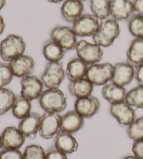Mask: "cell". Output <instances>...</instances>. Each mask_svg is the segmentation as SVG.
<instances>
[{
  "instance_id": "obj_1",
  "label": "cell",
  "mask_w": 143,
  "mask_h": 159,
  "mask_svg": "<svg viewBox=\"0 0 143 159\" xmlns=\"http://www.w3.org/2000/svg\"><path fill=\"white\" fill-rule=\"evenodd\" d=\"M119 34L120 27L118 21L113 18H108L100 22L92 39L94 43L101 48H108L114 43Z\"/></svg>"
},
{
  "instance_id": "obj_2",
  "label": "cell",
  "mask_w": 143,
  "mask_h": 159,
  "mask_svg": "<svg viewBox=\"0 0 143 159\" xmlns=\"http://www.w3.org/2000/svg\"><path fill=\"white\" fill-rule=\"evenodd\" d=\"M39 100L40 106L45 112L59 113L67 106V96L59 88L44 90Z\"/></svg>"
},
{
  "instance_id": "obj_3",
  "label": "cell",
  "mask_w": 143,
  "mask_h": 159,
  "mask_svg": "<svg viewBox=\"0 0 143 159\" xmlns=\"http://www.w3.org/2000/svg\"><path fill=\"white\" fill-rule=\"evenodd\" d=\"M26 46L22 36L9 34L0 43V57L4 61L9 62L17 57L24 55Z\"/></svg>"
},
{
  "instance_id": "obj_4",
  "label": "cell",
  "mask_w": 143,
  "mask_h": 159,
  "mask_svg": "<svg viewBox=\"0 0 143 159\" xmlns=\"http://www.w3.org/2000/svg\"><path fill=\"white\" fill-rule=\"evenodd\" d=\"M114 65L105 63H96L89 66L86 78L94 85L104 86L111 81L113 74Z\"/></svg>"
},
{
  "instance_id": "obj_5",
  "label": "cell",
  "mask_w": 143,
  "mask_h": 159,
  "mask_svg": "<svg viewBox=\"0 0 143 159\" xmlns=\"http://www.w3.org/2000/svg\"><path fill=\"white\" fill-rule=\"evenodd\" d=\"M75 50L77 56L88 65L99 63L104 56V51L101 46L84 39L78 41Z\"/></svg>"
},
{
  "instance_id": "obj_6",
  "label": "cell",
  "mask_w": 143,
  "mask_h": 159,
  "mask_svg": "<svg viewBox=\"0 0 143 159\" xmlns=\"http://www.w3.org/2000/svg\"><path fill=\"white\" fill-rule=\"evenodd\" d=\"M65 70L61 62H48L41 80L47 89H57L65 78Z\"/></svg>"
},
{
  "instance_id": "obj_7",
  "label": "cell",
  "mask_w": 143,
  "mask_h": 159,
  "mask_svg": "<svg viewBox=\"0 0 143 159\" xmlns=\"http://www.w3.org/2000/svg\"><path fill=\"white\" fill-rule=\"evenodd\" d=\"M61 119L58 112H45L41 115L39 135L45 140L53 138L61 130Z\"/></svg>"
},
{
  "instance_id": "obj_8",
  "label": "cell",
  "mask_w": 143,
  "mask_h": 159,
  "mask_svg": "<svg viewBox=\"0 0 143 159\" xmlns=\"http://www.w3.org/2000/svg\"><path fill=\"white\" fill-rule=\"evenodd\" d=\"M50 39L58 43L64 50H71L76 48L78 43L77 38L71 27L59 25L54 27L50 34Z\"/></svg>"
},
{
  "instance_id": "obj_9",
  "label": "cell",
  "mask_w": 143,
  "mask_h": 159,
  "mask_svg": "<svg viewBox=\"0 0 143 159\" xmlns=\"http://www.w3.org/2000/svg\"><path fill=\"white\" fill-rule=\"evenodd\" d=\"M99 20L92 13H86L73 23L72 29L78 37L92 36L99 25Z\"/></svg>"
},
{
  "instance_id": "obj_10",
  "label": "cell",
  "mask_w": 143,
  "mask_h": 159,
  "mask_svg": "<svg viewBox=\"0 0 143 159\" xmlns=\"http://www.w3.org/2000/svg\"><path fill=\"white\" fill-rule=\"evenodd\" d=\"M21 95L29 101L39 98L44 92V84L41 79L36 75H29L21 78Z\"/></svg>"
},
{
  "instance_id": "obj_11",
  "label": "cell",
  "mask_w": 143,
  "mask_h": 159,
  "mask_svg": "<svg viewBox=\"0 0 143 159\" xmlns=\"http://www.w3.org/2000/svg\"><path fill=\"white\" fill-rule=\"evenodd\" d=\"M8 65L13 75L22 78L31 75L35 67V61L30 56L22 55L11 60Z\"/></svg>"
},
{
  "instance_id": "obj_12",
  "label": "cell",
  "mask_w": 143,
  "mask_h": 159,
  "mask_svg": "<svg viewBox=\"0 0 143 159\" xmlns=\"http://www.w3.org/2000/svg\"><path fill=\"white\" fill-rule=\"evenodd\" d=\"M110 112L122 126H129L136 119L135 110L125 101L111 105Z\"/></svg>"
},
{
  "instance_id": "obj_13",
  "label": "cell",
  "mask_w": 143,
  "mask_h": 159,
  "mask_svg": "<svg viewBox=\"0 0 143 159\" xmlns=\"http://www.w3.org/2000/svg\"><path fill=\"white\" fill-rule=\"evenodd\" d=\"M101 106L99 98L96 96H89L76 98L74 103V110L83 118H90L98 112Z\"/></svg>"
},
{
  "instance_id": "obj_14",
  "label": "cell",
  "mask_w": 143,
  "mask_h": 159,
  "mask_svg": "<svg viewBox=\"0 0 143 159\" xmlns=\"http://www.w3.org/2000/svg\"><path fill=\"white\" fill-rule=\"evenodd\" d=\"M109 6L110 16L117 21L129 19L134 11L131 0H109Z\"/></svg>"
},
{
  "instance_id": "obj_15",
  "label": "cell",
  "mask_w": 143,
  "mask_h": 159,
  "mask_svg": "<svg viewBox=\"0 0 143 159\" xmlns=\"http://www.w3.org/2000/svg\"><path fill=\"white\" fill-rule=\"evenodd\" d=\"M135 78V68L128 62H118L114 65L111 82L124 87L130 84Z\"/></svg>"
},
{
  "instance_id": "obj_16",
  "label": "cell",
  "mask_w": 143,
  "mask_h": 159,
  "mask_svg": "<svg viewBox=\"0 0 143 159\" xmlns=\"http://www.w3.org/2000/svg\"><path fill=\"white\" fill-rule=\"evenodd\" d=\"M1 135L4 148L20 149L24 144L26 138L18 128L13 126L5 128Z\"/></svg>"
},
{
  "instance_id": "obj_17",
  "label": "cell",
  "mask_w": 143,
  "mask_h": 159,
  "mask_svg": "<svg viewBox=\"0 0 143 159\" xmlns=\"http://www.w3.org/2000/svg\"><path fill=\"white\" fill-rule=\"evenodd\" d=\"M83 11L84 5L81 0H64L61 7L63 19L71 23L82 15Z\"/></svg>"
},
{
  "instance_id": "obj_18",
  "label": "cell",
  "mask_w": 143,
  "mask_h": 159,
  "mask_svg": "<svg viewBox=\"0 0 143 159\" xmlns=\"http://www.w3.org/2000/svg\"><path fill=\"white\" fill-rule=\"evenodd\" d=\"M84 125V118L75 110H69L62 116L61 130L72 133L78 131Z\"/></svg>"
},
{
  "instance_id": "obj_19",
  "label": "cell",
  "mask_w": 143,
  "mask_h": 159,
  "mask_svg": "<svg viewBox=\"0 0 143 159\" xmlns=\"http://www.w3.org/2000/svg\"><path fill=\"white\" fill-rule=\"evenodd\" d=\"M41 118V115L38 113L31 112L21 119L18 128L26 138H34L39 133Z\"/></svg>"
},
{
  "instance_id": "obj_20",
  "label": "cell",
  "mask_w": 143,
  "mask_h": 159,
  "mask_svg": "<svg viewBox=\"0 0 143 159\" xmlns=\"http://www.w3.org/2000/svg\"><path fill=\"white\" fill-rule=\"evenodd\" d=\"M101 93L105 100L113 105L124 101L127 92L124 87L110 81L103 87Z\"/></svg>"
},
{
  "instance_id": "obj_21",
  "label": "cell",
  "mask_w": 143,
  "mask_h": 159,
  "mask_svg": "<svg viewBox=\"0 0 143 159\" xmlns=\"http://www.w3.org/2000/svg\"><path fill=\"white\" fill-rule=\"evenodd\" d=\"M88 64L78 57L71 59L68 62L65 74L70 81H74L86 77Z\"/></svg>"
},
{
  "instance_id": "obj_22",
  "label": "cell",
  "mask_w": 143,
  "mask_h": 159,
  "mask_svg": "<svg viewBox=\"0 0 143 159\" xmlns=\"http://www.w3.org/2000/svg\"><path fill=\"white\" fill-rule=\"evenodd\" d=\"M55 147L66 154H72L78 150V143L71 133L60 130L55 135Z\"/></svg>"
},
{
  "instance_id": "obj_23",
  "label": "cell",
  "mask_w": 143,
  "mask_h": 159,
  "mask_svg": "<svg viewBox=\"0 0 143 159\" xmlns=\"http://www.w3.org/2000/svg\"><path fill=\"white\" fill-rule=\"evenodd\" d=\"M127 62L134 68L143 64V39L135 38L127 51Z\"/></svg>"
},
{
  "instance_id": "obj_24",
  "label": "cell",
  "mask_w": 143,
  "mask_h": 159,
  "mask_svg": "<svg viewBox=\"0 0 143 159\" xmlns=\"http://www.w3.org/2000/svg\"><path fill=\"white\" fill-rule=\"evenodd\" d=\"M94 84L87 78H83L74 81H70L68 91L76 98H83L91 95Z\"/></svg>"
},
{
  "instance_id": "obj_25",
  "label": "cell",
  "mask_w": 143,
  "mask_h": 159,
  "mask_svg": "<svg viewBox=\"0 0 143 159\" xmlns=\"http://www.w3.org/2000/svg\"><path fill=\"white\" fill-rule=\"evenodd\" d=\"M65 51L58 43L50 39L44 43L42 49L43 55L48 62H60L64 58Z\"/></svg>"
},
{
  "instance_id": "obj_26",
  "label": "cell",
  "mask_w": 143,
  "mask_h": 159,
  "mask_svg": "<svg viewBox=\"0 0 143 159\" xmlns=\"http://www.w3.org/2000/svg\"><path fill=\"white\" fill-rule=\"evenodd\" d=\"M31 101L21 95L16 96L12 107V112L15 117L22 119L31 113Z\"/></svg>"
},
{
  "instance_id": "obj_27",
  "label": "cell",
  "mask_w": 143,
  "mask_h": 159,
  "mask_svg": "<svg viewBox=\"0 0 143 159\" xmlns=\"http://www.w3.org/2000/svg\"><path fill=\"white\" fill-rule=\"evenodd\" d=\"M90 10L91 13L99 20L109 18L110 6L109 0H90Z\"/></svg>"
},
{
  "instance_id": "obj_28",
  "label": "cell",
  "mask_w": 143,
  "mask_h": 159,
  "mask_svg": "<svg viewBox=\"0 0 143 159\" xmlns=\"http://www.w3.org/2000/svg\"><path fill=\"white\" fill-rule=\"evenodd\" d=\"M125 101L134 109L143 108V86L138 85L127 92Z\"/></svg>"
},
{
  "instance_id": "obj_29",
  "label": "cell",
  "mask_w": 143,
  "mask_h": 159,
  "mask_svg": "<svg viewBox=\"0 0 143 159\" xmlns=\"http://www.w3.org/2000/svg\"><path fill=\"white\" fill-rule=\"evenodd\" d=\"M16 96L8 88H0V115H3L12 109Z\"/></svg>"
},
{
  "instance_id": "obj_30",
  "label": "cell",
  "mask_w": 143,
  "mask_h": 159,
  "mask_svg": "<svg viewBox=\"0 0 143 159\" xmlns=\"http://www.w3.org/2000/svg\"><path fill=\"white\" fill-rule=\"evenodd\" d=\"M128 29L133 37L143 39V16L132 15L128 21Z\"/></svg>"
},
{
  "instance_id": "obj_31",
  "label": "cell",
  "mask_w": 143,
  "mask_h": 159,
  "mask_svg": "<svg viewBox=\"0 0 143 159\" xmlns=\"http://www.w3.org/2000/svg\"><path fill=\"white\" fill-rule=\"evenodd\" d=\"M128 136L133 141L143 140V116L136 118L127 129Z\"/></svg>"
},
{
  "instance_id": "obj_32",
  "label": "cell",
  "mask_w": 143,
  "mask_h": 159,
  "mask_svg": "<svg viewBox=\"0 0 143 159\" xmlns=\"http://www.w3.org/2000/svg\"><path fill=\"white\" fill-rule=\"evenodd\" d=\"M22 159H45V152L39 144H30L25 149Z\"/></svg>"
},
{
  "instance_id": "obj_33",
  "label": "cell",
  "mask_w": 143,
  "mask_h": 159,
  "mask_svg": "<svg viewBox=\"0 0 143 159\" xmlns=\"http://www.w3.org/2000/svg\"><path fill=\"white\" fill-rule=\"evenodd\" d=\"M14 77L8 64L0 62V88L5 87L8 85Z\"/></svg>"
},
{
  "instance_id": "obj_34",
  "label": "cell",
  "mask_w": 143,
  "mask_h": 159,
  "mask_svg": "<svg viewBox=\"0 0 143 159\" xmlns=\"http://www.w3.org/2000/svg\"><path fill=\"white\" fill-rule=\"evenodd\" d=\"M23 153L19 149L3 148L0 150V159H22Z\"/></svg>"
},
{
  "instance_id": "obj_35",
  "label": "cell",
  "mask_w": 143,
  "mask_h": 159,
  "mask_svg": "<svg viewBox=\"0 0 143 159\" xmlns=\"http://www.w3.org/2000/svg\"><path fill=\"white\" fill-rule=\"evenodd\" d=\"M45 159H68L67 156L55 146L45 152Z\"/></svg>"
},
{
  "instance_id": "obj_36",
  "label": "cell",
  "mask_w": 143,
  "mask_h": 159,
  "mask_svg": "<svg viewBox=\"0 0 143 159\" xmlns=\"http://www.w3.org/2000/svg\"><path fill=\"white\" fill-rule=\"evenodd\" d=\"M132 152L138 158L143 159V140L133 141Z\"/></svg>"
},
{
  "instance_id": "obj_37",
  "label": "cell",
  "mask_w": 143,
  "mask_h": 159,
  "mask_svg": "<svg viewBox=\"0 0 143 159\" xmlns=\"http://www.w3.org/2000/svg\"><path fill=\"white\" fill-rule=\"evenodd\" d=\"M135 78L138 85L143 86V64L135 68Z\"/></svg>"
},
{
  "instance_id": "obj_38",
  "label": "cell",
  "mask_w": 143,
  "mask_h": 159,
  "mask_svg": "<svg viewBox=\"0 0 143 159\" xmlns=\"http://www.w3.org/2000/svg\"><path fill=\"white\" fill-rule=\"evenodd\" d=\"M133 8L137 14L143 16V0H134Z\"/></svg>"
},
{
  "instance_id": "obj_39",
  "label": "cell",
  "mask_w": 143,
  "mask_h": 159,
  "mask_svg": "<svg viewBox=\"0 0 143 159\" xmlns=\"http://www.w3.org/2000/svg\"><path fill=\"white\" fill-rule=\"evenodd\" d=\"M5 30V22L4 20L2 18V16H0V35L2 34Z\"/></svg>"
},
{
  "instance_id": "obj_40",
  "label": "cell",
  "mask_w": 143,
  "mask_h": 159,
  "mask_svg": "<svg viewBox=\"0 0 143 159\" xmlns=\"http://www.w3.org/2000/svg\"><path fill=\"white\" fill-rule=\"evenodd\" d=\"M48 1L50 3H53V4H59V3L64 2V0H48Z\"/></svg>"
},
{
  "instance_id": "obj_41",
  "label": "cell",
  "mask_w": 143,
  "mask_h": 159,
  "mask_svg": "<svg viewBox=\"0 0 143 159\" xmlns=\"http://www.w3.org/2000/svg\"><path fill=\"white\" fill-rule=\"evenodd\" d=\"M6 4V0H0V11L4 7Z\"/></svg>"
},
{
  "instance_id": "obj_42",
  "label": "cell",
  "mask_w": 143,
  "mask_h": 159,
  "mask_svg": "<svg viewBox=\"0 0 143 159\" xmlns=\"http://www.w3.org/2000/svg\"><path fill=\"white\" fill-rule=\"evenodd\" d=\"M122 159H139L137 158L136 157H135L134 155H130V156H127L124 158H123Z\"/></svg>"
},
{
  "instance_id": "obj_43",
  "label": "cell",
  "mask_w": 143,
  "mask_h": 159,
  "mask_svg": "<svg viewBox=\"0 0 143 159\" xmlns=\"http://www.w3.org/2000/svg\"><path fill=\"white\" fill-rule=\"evenodd\" d=\"M3 147V144H2V135H0V150L2 149Z\"/></svg>"
},
{
  "instance_id": "obj_44",
  "label": "cell",
  "mask_w": 143,
  "mask_h": 159,
  "mask_svg": "<svg viewBox=\"0 0 143 159\" xmlns=\"http://www.w3.org/2000/svg\"><path fill=\"white\" fill-rule=\"evenodd\" d=\"M81 1H82H82H85V0H81Z\"/></svg>"
}]
</instances>
